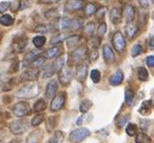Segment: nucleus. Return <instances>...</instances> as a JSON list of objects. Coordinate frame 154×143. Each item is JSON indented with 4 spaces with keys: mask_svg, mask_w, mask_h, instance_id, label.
I'll list each match as a JSON object with an SVG mask.
<instances>
[{
    "mask_svg": "<svg viewBox=\"0 0 154 143\" xmlns=\"http://www.w3.org/2000/svg\"><path fill=\"white\" fill-rule=\"evenodd\" d=\"M40 89H39V84H38L36 81H30L28 84H26L24 86H22L16 96L20 97V98H33L34 96H36L38 93H39Z\"/></svg>",
    "mask_w": 154,
    "mask_h": 143,
    "instance_id": "nucleus-1",
    "label": "nucleus"
},
{
    "mask_svg": "<svg viewBox=\"0 0 154 143\" xmlns=\"http://www.w3.org/2000/svg\"><path fill=\"white\" fill-rule=\"evenodd\" d=\"M89 136H90V130H88L85 127H80V129H76L70 132L69 141L72 143H79V142L84 141L85 138H88Z\"/></svg>",
    "mask_w": 154,
    "mask_h": 143,
    "instance_id": "nucleus-2",
    "label": "nucleus"
},
{
    "mask_svg": "<svg viewBox=\"0 0 154 143\" xmlns=\"http://www.w3.org/2000/svg\"><path fill=\"white\" fill-rule=\"evenodd\" d=\"M113 46L118 52H124L126 47V41L124 39V35L120 32H115L113 35Z\"/></svg>",
    "mask_w": 154,
    "mask_h": 143,
    "instance_id": "nucleus-3",
    "label": "nucleus"
},
{
    "mask_svg": "<svg viewBox=\"0 0 154 143\" xmlns=\"http://www.w3.org/2000/svg\"><path fill=\"white\" fill-rule=\"evenodd\" d=\"M66 96H67L66 92H62V93H60L52 98L51 104H50V109L52 112H58L60 109L63 108V105L66 103Z\"/></svg>",
    "mask_w": 154,
    "mask_h": 143,
    "instance_id": "nucleus-4",
    "label": "nucleus"
},
{
    "mask_svg": "<svg viewBox=\"0 0 154 143\" xmlns=\"http://www.w3.org/2000/svg\"><path fill=\"white\" fill-rule=\"evenodd\" d=\"M27 129H28V123L26 120H22V119L16 120V121L10 124V130L15 135H21V133L26 132Z\"/></svg>",
    "mask_w": 154,
    "mask_h": 143,
    "instance_id": "nucleus-5",
    "label": "nucleus"
},
{
    "mask_svg": "<svg viewBox=\"0 0 154 143\" xmlns=\"http://www.w3.org/2000/svg\"><path fill=\"white\" fill-rule=\"evenodd\" d=\"M86 55H88V49L85 46H82L78 49H74L70 53V57L73 58V62L82 63L84 61V58H86Z\"/></svg>",
    "mask_w": 154,
    "mask_h": 143,
    "instance_id": "nucleus-6",
    "label": "nucleus"
},
{
    "mask_svg": "<svg viewBox=\"0 0 154 143\" xmlns=\"http://www.w3.org/2000/svg\"><path fill=\"white\" fill-rule=\"evenodd\" d=\"M12 112L16 117H24L28 112H29V104L27 102H17L14 107H12Z\"/></svg>",
    "mask_w": 154,
    "mask_h": 143,
    "instance_id": "nucleus-7",
    "label": "nucleus"
},
{
    "mask_svg": "<svg viewBox=\"0 0 154 143\" xmlns=\"http://www.w3.org/2000/svg\"><path fill=\"white\" fill-rule=\"evenodd\" d=\"M86 77H88V64H85V63L80 64L79 63L78 67H76V69H75V78H76V80L84 83Z\"/></svg>",
    "mask_w": 154,
    "mask_h": 143,
    "instance_id": "nucleus-8",
    "label": "nucleus"
},
{
    "mask_svg": "<svg viewBox=\"0 0 154 143\" xmlns=\"http://www.w3.org/2000/svg\"><path fill=\"white\" fill-rule=\"evenodd\" d=\"M84 8V0H67L64 9L67 11H79Z\"/></svg>",
    "mask_w": 154,
    "mask_h": 143,
    "instance_id": "nucleus-9",
    "label": "nucleus"
},
{
    "mask_svg": "<svg viewBox=\"0 0 154 143\" xmlns=\"http://www.w3.org/2000/svg\"><path fill=\"white\" fill-rule=\"evenodd\" d=\"M57 91H58V84H57V81L54 80V79L50 80V81L48 83L46 90H45V96H46V98H52V97H55L56 93H57Z\"/></svg>",
    "mask_w": 154,
    "mask_h": 143,
    "instance_id": "nucleus-10",
    "label": "nucleus"
},
{
    "mask_svg": "<svg viewBox=\"0 0 154 143\" xmlns=\"http://www.w3.org/2000/svg\"><path fill=\"white\" fill-rule=\"evenodd\" d=\"M72 80V72L68 67H63L60 72V81L62 85H68Z\"/></svg>",
    "mask_w": 154,
    "mask_h": 143,
    "instance_id": "nucleus-11",
    "label": "nucleus"
},
{
    "mask_svg": "<svg viewBox=\"0 0 154 143\" xmlns=\"http://www.w3.org/2000/svg\"><path fill=\"white\" fill-rule=\"evenodd\" d=\"M103 58L107 63H113L115 59V55L113 52V49L109 44H106L103 46Z\"/></svg>",
    "mask_w": 154,
    "mask_h": 143,
    "instance_id": "nucleus-12",
    "label": "nucleus"
},
{
    "mask_svg": "<svg viewBox=\"0 0 154 143\" xmlns=\"http://www.w3.org/2000/svg\"><path fill=\"white\" fill-rule=\"evenodd\" d=\"M123 80H124V73L120 70V69H118L115 73L109 78V84L110 85H113V86H117V85H120L122 83H123Z\"/></svg>",
    "mask_w": 154,
    "mask_h": 143,
    "instance_id": "nucleus-13",
    "label": "nucleus"
},
{
    "mask_svg": "<svg viewBox=\"0 0 154 143\" xmlns=\"http://www.w3.org/2000/svg\"><path fill=\"white\" fill-rule=\"evenodd\" d=\"M42 137H43V131L42 130H34L27 137L26 143H40Z\"/></svg>",
    "mask_w": 154,
    "mask_h": 143,
    "instance_id": "nucleus-14",
    "label": "nucleus"
},
{
    "mask_svg": "<svg viewBox=\"0 0 154 143\" xmlns=\"http://www.w3.org/2000/svg\"><path fill=\"white\" fill-rule=\"evenodd\" d=\"M122 16H124L125 21L129 23V22H132L135 20V9L134 6L131 5H126L125 9H124V12L122 14Z\"/></svg>",
    "mask_w": 154,
    "mask_h": 143,
    "instance_id": "nucleus-15",
    "label": "nucleus"
},
{
    "mask_svg": "<svg viewBox=\"0 0 154 143\" xmlns=\"http://www.w3.org/2000/svg\"><path fill=\"white\" fill-rule=\"evenodd\" d=\"M138 32V29H137V27L132 23V22H129L128 24H126V27H125V33H126V37H128V39H132L135 35H136V33Z\"/></svg>",
    "mask_w": 154,
    "mask_h": 143,
    "instance_id": "nucleus-16",
    "label": "nucleus"
},
{
    "mask_svg": "<svg viewBox=\"0 0 154 143\" xmlns=\"http://www.w3.org/2000/svg\"><path fill=\"white\" fill-rule=\"evenodd\" d=\"M64 62H66L64 55H58V56H57V58L55 59V62L52 63L54 69H55L56 73H60V72H61V69L64 67Z\"/></svg>",
    "mask_w": 154,
    "mask_h": 143,
    "instance_id": "nucleus-17",
    "label": "nucleus"
},
{
    "mask_svg": "<svg viewBox=\"0 0 154 143\" xmlns=\"http://www.w3.org/2000/svg\"><path fill=\"white\" fill-rule=\"evenodd\" d=\"M36 77H38V72H36V70H33V69H29V70L23 72L22 75H21V79H22L23 81H26V80L34 81V79H35Z\"/></svg>",
    "mask_w": 154,
    "mask_h": 143,
    "instance_id": "nucleus-18",
    "label": "nucleus"
},
{
    "mask_svg": "<svg viewBox=\"0 0 154 143\" xmlns=\"http://www.w3.org/2000/svg\"><path fill=\"white\" fill-rule=\"evenodd\" d=\"M120 18H122V11L119 9H117V8H113L110 10V20H112V22L114 24H117V23H119Z\"/></svg>",
    "mask_w": 154,
    "mask_h": 143,
    "instance_id": "nucleus-19",
    "label": "nucleus"
},
{
    "mask_svg": "<svg viewBox=\"0 0 154 143\" xmlns=\"http://www.w3.org/2000/svg\"><path fill=\"white\" fill-rule=\"evenodd\" d=\"M80 35H72V37H69L67 39V46L68 49H74L76 45H78L80 43Z\"/></svg>",
    "mask_w": 154,
    "mask_h": 143,
    "instance_id": "nucleus-20",
    "label": "nucleus"
},
{
    "mask_svg": "<svg viewBox=\"0 0 154 143\" xmlns=\"http://www.w3.org/2000/svg\"><path fill=\"white\" fill-rule=\"evenodd\" d=\"M61 47L60 46H54L51 49H49L46 52H45V58H55L57 57L60 53H61Z\"/></svg>",
    "mask_w": 154,
    "mask_h": 143,
    "instance_id": "nucleus-21",
    "label": "nucleus"
},
{
    "mask_svg": "<svg viewBox=\"0 0 154 143\" xmlns=\"http://www.w3.org/2000/svg\"><path fill=\"white\" fill-rule=\"evenodd\" d=\"M64 139V133L62 131H55L54 135L51 136L49 143H62Z\"/></svg>",
    "mask_w": 154,
    "mask_h": 143,
    "instance_id": "nucleus-22",
    "label": "nucleus"
},
{
    "mask_svg": "<svg viewBox=\"0 0 154 143\" xmlns=\"http://www.w3.org/2000/svg\"><path fill=\"white\" fill-rule=\"evenodd\" d=\"M56 74V72L54 69V65L52 64H49L46 68H44V70L42 72V78L43 79H46V78H52V75Z\"/></svg>",
    "mask_w": 154,
    "mask_h": 143,
    "instance_id": "nucleus-23",
    "label": "nucleus"
},
{
    "mask_svg": "<svg viewBox=\"0 0 154 143\" xmlns=\"http://www.w3.org/2000/svg\"><path fill=\"white\" fill-rule=\"evenodd\" d=\"M72 24H73V20H70L68 17H63L60 21V28H61V30H69L72 28Z\"/></svg>",
    "mask_w": 154,
    "mask_h": 143,
    "instance_id": "nucleus-24",
    "label": "nucleus"
},
{
    "mask_svg": "<svg viewBox=\"0 0 154 143\" xmlns=\"http://www.w3.org/2000/svg\"><path fill=\"white\" fill-rule=\"evenodd\" d=\"M45 107H46V102H45L43 98H40V99H38V101L35 102V104H34V107H33V112L40 113V112H43V111L45 109Z\"/></svg>",
    "mask_w": 154,
    "mask_h": 143,
    "instance_id": "nucleus-25",
    "label": "nucleus"
},
{
    "mask_svg": "<svg viewBox=\"0 0 154 143\" xmlns=\"http://www.w3.org/2000/svg\"><path fill=\"white\" fill-rule=\"evenodd\" d=\"M45 41H46V40H45L44 35H36V37L33 38V45H34L36 49L43 47L44 44H45Z\"/></svg>",
    "mask_w": 154,
    "mask_h": 143,
    "instance_id": "nucleus-26",
    "label": "nucleus"
},
{
    "mask_svg": "<svg viewBox=\"0 0 154 143\" xmlns=\"http://www.w3.org/2000/svg\"><path fill=\"white\" fill-rule=\"evenodd\" d=\"M40 53H39V51H29L27 55H26V57H24V65H27V64H29V63H32L33 62V59H35L38 56H39Z\"/></svg>",
    "mask_w": 154,
    "mask_h": 143,
    "instance_id": "nucleus-27",
    "label": "nucleus"
},
{
    "mask_svg": "<svg viewBox=\"0 0 154 143\" xmlns=\"http://www.w3.org/2000/svg\"><path fill=\"white\" fill-rule=\"evenodd\" d=\"M91 105H92V102L90 99H84L82 103H80V107H79V111L82 113H88L89 109L91 108Z\"/></svg>",
    "mask_w": 154,
    "mask_h": 143,
    "instance_id": "nucleus-28",
    "label": "nucleus"
},
{
    "mask_svg": "<svg viewBox=\"0 0 154 143\" xmlns=\"http://www.w3.org/2000/svg\"><path fill=\"white\" fill-rule=\"evenodd\" d=\"M137 77H138V79L141 81H147L148 80V72H147V69L143 68V67H140L137 69Z\"/></svg>",
    "mask_w": 154,
    "mask_h": 143,
    "instance_id": "nucleus-29",
    "label": "nucleus"
},
{
    "mask_svg": "<svg viewBox=\"0 0 154 143\" xmlns=\"http://www.w3.org/2000/svg\"><path fill=\"white\" fill-rule=\"evenodd\" d=\"M152 109V101H144L142 105L140 107V113L141 114H147Z\"/></svg>",
    "mask_w": 154,
    "mask_h": 143,
    "instance_id": "nucleus-30",
    "label": "nucleus"
},
{
    "mask_svg": "<svg viewBox=\"0 0 154 143\" xmlns=\"http://www.w3.org/2000/svg\"><path fill=\"white\" fill-rule=\"evenodd\" d=\"M45 57H43V56H38L35 59H33V62L30 63L32 64V67H34V68H40V67H43L44 65V63H45Z\"/></svg>",
    "mask_w": 154,
    "mask_h": 143,
    "instance_id": "nucleus-31",
    "label": "nucleus"
},
{
    "mask_svg": "<svg viewBox=\"0 0 154 143\" xmlns=\"http://www.w3.org/2000/svg\"><path fill=\"white\" fill-rule=\"evenodd\" d=\"M134 101H135V92L132 90H126L125 91V102L129 105H131L134 103Z\"/></svg>",
    "mask_w": 154,
    "mask_h": 143,
    "instance_id": "nucleus-32",
    "label": "nucleus"
},
{
    "mask_svg": "<svg viewBox=\"0 0 154 143\" xmlns=\"http://www.w3.org/2000/svg\"><path fill=\"white\" fill-rule=\"evenodd\" d=\"M90 78L94 83H100L101 81V72L97 70V69H92L91 70V73H90Z\"/></svg>",
    "mask_w": 154,
    "mask_h": 143,
    "instance_id": "nucleus-33",
    "label": "nucleus"
},
{
    "mask_svg": "<svg viewBox=\"0 0 154 143\" xmlns=\"http://www.w3.org/2000/svg\"><path fill=\"white\" fill-rule=\"evenodd\" d=\"M0 23L3 26H11L14 23V18L10 15H3L0 17Z\"/></svg>",
    "mask_w": 154,
    "mask_h": 143,
    "instance_id": "nucleus-34",
    "label": "nucleus"
},
{
    "mask_svg": "<svg viewBox=\"0 0 154 143\" xmlns=\"http://www.w3.org/2000/svg\"><path fill=\"white\" fill-rule=\"evenodd\" d=\"M84 30H85V33H86L88 35H94L95 32H96V26H95V23H94V22H89V23L85 26Z\"/></svg>",
    "mask_w": 154,
    "mask_h": 143,
    "instance_id": "nucleus-35",
    "label": "nucleus"
},
{
    "mask_svg": "<svg viewBox=\"0 0 154 143\" xmlns=\"http://www.w3.org/2000/svg\"><path fill=\"white\" fill-rule=\"evenodd\" d=\"M136 143H152V141L146 133H140L138 136H136Z\"/></svg>",
    "mask_w": 154,
    "mask_h": 143,
    "instance_id": "nucleus-36",
    "label": "nucleus"
},
{
    "mask_svg": "<svg viewBox=\"0 0 154 143\" xmlns=\"http://www.w3.org/2000/svg\"><path fill=\"white\" fill-rule=\"evenodd\" d=\"M126 133L129 136H136L137 135V126L135 124H128L126 125Z\"/></svg>",
    "mask_w": 154,
    "mask_h": 143,
    "instance_id": "nucleus-37",
    "label": "nucleus"
},
{
    "mask_svg": "<svg viewBox=\"0 0 154 143\" xmlns=\"http://www.w3.org/2000/svg\"><path fill=\"white\" fill-rule=\"evenodd\" d=\"M97 11V9H96V5L95 4H88L86 5V8H85V15L86 16H91V15H95V12Z\"/></svg>",
    "mask_w": 154,
    "mask_h": 143,
    "instance_id": "nucleus-38",
    "label": "nucleus"
},
{
    "mask_svg": "<svg viewBox=\"0 0 154 143\" xmlns=\"http://www.w3.org/2000/svg\"><path fill=\"white\" fill-rule=\"evenodd\" d=\"M142 51H143L142 45H141V44H136V45H134V47H132V50H131V56H132V57L140 56V55L142 53Z\"/></svg>",
    "mask_w": 154,
    "mask_h": 143,
    "instance_id": "nucleus-39",
    "label": "nucleus"
},
{
    "mask_svg": "<svg viewBox=\"0 0 154 143\" xmlns=\"http://www.w3.org/2000/svg\"><path fill=\"white\" fill-rule=\"evenodd\" d=\"M43 121H44V115H43V114H38V115H35V117L33 118L32 125H33V126H39Z\"/></svg>",
    "mask_w": 154,
    "mask_h": 143,
    "instance_id": "nucleus-40",
    "label": "nucleus"
},
{
    "mask_svg": "<svg viewBox=\"0 0 154 143\" xmlns=\"http://www.w3.org/2000/svg\"><path fill=\"white\" fill-rule=\"evenodd\" d=\"M63 39H64V35L58 34V35H56V37H54L51 39V45H58V44H61L63 41Z\"/></svg>",
    "mask_w": 154,
    "mask_h": 143,
    "instance_id": "nucleus-41",
    "label": "nucleus"
},
{
    "mask_svg": "<svg viewBox=\"0 0 154 143\" xmlns=\"http://www.w3.org/2000/svg\"><path fill=\"white\" fill-rule=\"evenodd\" d=\"M11 6V3L10 2H3V3H0V12L4 14L6 12Z\"/></svg>",
    "mask_w": 154,
    "mask_h": 143,
    "instance_id": "nucleus-42",
    "label": "nucleus"
},
{
    "mask_svg": "<svg viewBox=\"0 0 154 143\" xmlns=\"http://www.w3.org/2000/svg\"><path fill=\"white\" fill-rule=\"evenodd\" d=\"M149 125H150V121L149 120H144V119H141L140 120V126H141V129L143 131H148Z\"/></svg>",
    "mask_w": 154,
    "mask_h": 143,
    "instance_id": "nucleus-43",
    "label": "nucleus"
},
{
    "mask_svg": "<svg viewBox=\"0 0 154 143\" xmlns=\"http://www.w3.org/2000/svg\"><path fill=\"white\" fill-rule=\"evenodd\" d=\"M106 32H107V24L104 22H102L100 24V27H98V35H100V38L103 37V35L106 34Z\"/></svg>",
    "mask_w": 154,
    "mask_h": 143,
    "instance_id": "nucleus-44",
    "label": "nucleus"
},
{
    "mask_svg": "<svg viewBox=\"0 0 154 143\" xmlns=\"http://www.w3.org/2000/svg\"><path fill=\"white\" fill-rule=\"evenodd\" d=\"M57 121H58V118H57V117L50 118V119H49V130H51L52 127H55L56 124H57Z\"/></svg>",
    "mask_w": 154,
    "mask_h": 143,
    "instance_id": "nucleus-45",
    "label": "nucleus"
},
{
    "mask_svg": "<svg viewBox=\"0 0 154 143\" xmlns=\"http://www.w3.org/2000/svg\"><path fill=\"white\" fill-rule=\"evenodd\" d=\"M146 63H147V65H148L149 68H153V67H154V56H153V55L148 56L147 59H146Z\"/></svg>",
    "mask_w": 154,
    "mask_h": 143,
    "instance_id": "nucleus-46",
    "label": "nucleus"
},
{
    "mask_svg": "<svg viewBox=\"0 0 154 143\" xmlns=\"http://www.w3.org/2000/svg\"><path fill=\"white\" fill-rule=\"evenodd\" d=\"M96 14V16H97V18L100 20V18H103V16H104V14H106V9L104 8H101L98 11H96L95 12Z\"/></svg>",
    "mask_w": 154,
    "mask_h": 143,
    "instance_id": "nucleus-47",
    "label": "nucleus"
},
{
    "mask_svg": "<svg viewBox=\"0 0 154 143\" xmlns=\"http://www.w3.org/2000/svg\"><path fill=\"white\" fill-rule=\"evenodd\" d=\"M91 51H92V53H90V61L94 62V61H96V58H97V50H96V47H92Z\"/></svg>",
    "mask_w": 154,
    "mask_h": 143,
    "instance_id": "nucleus-48",
    "label": "nucleus"
},
{
    "mask_svg": "<svg viewBox=\"0 0 154 143\" xmlns=\"http://www.w3.org/2000/svg\"><path fill=\"white\" fill-rule=\"evenodd\" d=\"M152 2L153 0H138V4L143 8H147V6H149V4H152Z\"/></svg>",
    "mask_w": 154,
    "mask_h": 143,
    "instance_id": "nucleus-49",
    "label": "nucleus"
},
{
    "mask_svg": "<svg viewBox=\"0 0 154 143\" xmlns=\"http://www.w3.org/2000/svg\"><path fill=\"white\" fill-rule=\"evenodd\" d=\"M34 30H36V32H42V33H46V32H48V29H46L45 26H38Z\"/></svg>",
    "mask_w": 154,
    "mask_h": 143,
    "instance_id": "nucleus-50",
    "label": "nucleus"
},
{
    "mask_svg": "<svg viewBox=\"0 0 154 143\" xmlns=\"http://www.w3.org/2000/svg\"><path fill=\"white\" fill-rule=\"evenodd\" d=\"M126 120H128V117H124V118L119 119V120H118V125H119V127H120V126H123V125L125 124V121H126Z\"/></svg>",
    "mask_w": 154,
    "mask_h": 143,
    "instance_id": "nucleus-51",
    "label": "nucleus"
},
{
    "mask_svg": "<svg viewBox=\"0 0 154 143\" xmlns=\"http://www.w3.org/2000/svg\"><path fill=\"white\" fill-rule=\"evenodd\" d=\"M5 136H6V133H5V130L0 129V141H3V139L5 138Z\"/></svg>",
    "mask_w": 154,
    "mask_h": 143,
    "instance_id": "nucleus-52",
    "label": "nucleus"
},
{
    "mask_svg": "<svg viewBox=\"0 0 154 143\" xmlns=\"http://www.w3.org/2000/svg\"><path fill=\"white\" fill-rule=\"evenodd\" d=\"M40 3H57L60 0H39Z\"/></svg>",
    "mask_w": 154,
    "mask_h": 143,
    "instance_id": "nucleus-53",
    "label": "nucleus"
},
{
    "mask_svg": "<svg viewBox=\"0 0 154 143\" xmlns=\"http://www.w3.org/2000/svg\"><path fill=\"white\" fill-rule=\"evenodd\" d=\"M82 123H83V118H79L78 120H76V124H78V125H80Z\"/></svg>",
    "mask_w": 154,
    "mask_h": 143,
    "instance_id": "nucleus-54",
    "label": "nucleus"
},
{
    "mask_svg": "<svg viewBox=\"0 0 154 143\" xmlns=\"http://www.w3.org/2000/svg\"><path fill=\"white\" fill-rule=\"evenodd\" d=\"M150 49H153V37H150Z\"/></svg>",
    "mask_w": 154,
    "mask_h": 143,
    "instance_id": "nucleus-55",
    "label": "nucleus"
},
{
    "mask_svg": "<svg viewBox=\"0 0 154 143\" xmlns=\"http://www.w3.org/2000/svg\"><path fill=\"white\" fill-rule=\"evenodd\" d=\"M119 2H120V3H124V4H125V3H128V2H130V0H119Z\"/></svg>",
    "mask_w": 154,
    "mask_h": 143,
    "instance_id": "nucleus-56",
    "label": "nucleus"
},
{
    "mask_svg": "<svg viewBox=\"0 0 154 143\" xmlns=\"http://www.w3.org/2000/svg\"><path fill=\"white\" fill-rule=\"evenodd\" d=\"M10 143H20V142H18V141H17V139H14V141H11V142H10Z\"/></svg>",
    "mask_w": 154,
    "mask_h": 143,
    "instance_id": "nucleus-57",
    "label": "nucleus"
}]
</instances>
